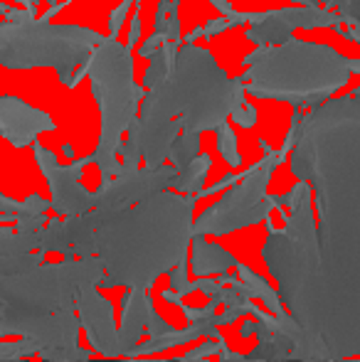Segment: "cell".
I'll use <instances>...</instances> for the list:
<instances>
[{"instance_id": "obj_1", "label": "cell", "mask_w": 360, "mask_h": 362, "mask_svg": "<svg viewBox=\"0 0 360 362\" xmlns=\"http://www.w3.org/2000/svg\"><path fill=\"white\" fill-rule=\"evenodd\" d=\"M308 119L336 146V163L291 156L298 180H313L318 195V284L301 330L308 360H341L360 355V89Z\"/></svg>"}, {"instance_id": "obj_2", "label": "cell", "mask_w": 360, "mask_h": 362, "mask_svg": "<svg viewBox=\"0 0 360 362\" xmlns=\"http://www.w3.org/2000/svg\"><path fill=\"white\" fill-rule=\"evenodd\" d=\"M87 74L94 86V96L101 106V136L99 146L91 153V163L101 168L104 182L119 170L116 153L121 148V136L129 131L131 121L139 116L144 86L131 79L129 47H121L116 37L104 40L94 47V57L87 62Z\"/></svg>"}, {"instance_id": "obj_3", "label": "cell", "mask_w": 360, "mask_h": 362, "mask_svg": "<svg viewBox=\"0 0 360 362\" xmlns=\"http://www.w3.org/2000/svg\"><path fill=\"white\" fill-rule=\"evenodd\" d=\"M77 308H79V325L87 330V338L94 345L96 353H101L104 358H119L121 355L119 330L114 325L111 305L96 291V284L82 286L77 291Z\"/></svg>"}, {"instance_id": "obj_4", "label": "cell", "mask_w": 360, "mask_h": 362, "mask_svg": "<svg viewBox=\"0 0 360 362\" xmlns=\"http://www.w3.org/2000/svg\"><path fill=\"white\" fill-rule=\"evenodd\" d=\"M54 124L45 111L20 99H0V136L13 146H28L42 131H52Z\"/></svg>"}, {"instance_id": "obj_5", "label": "cell", "mask_w": 360, "mask_h": 362, "mask_svg": "<svg viewBox=\"0 0 360 362\" xmlns=\"http://www.w3.org/2000/svg\"><path fill=\"white\" fill-rule=\"evenodd\" d=\"M151 305H153V300L146 296V288L134 286L131 293H126L124 313H121V328H119V348L121 355H126V358L139 345L141 330L146 328V315H149Z\"/></svg>"}, {"instance_id": "obj_6", "label": "cell", "mask_w": 360, "mask_h": 362, "mask_svg": "<svg viewBox=\"0 0 360 362\" xmlns=\"http://www.w3.org/2000/svg\"><path fill=\"white\" fill-rule=\"evenodd\" d=\"M237 267V259L220 244H210L205 234H192V269L197 276H210V274H225L227 269Z\"/></svg>"}, {"instance_id": "obj_7", "label": "cell", "mask_w": 360, "mask_h": 362, "mask_svg": "<svg viewBox=\"0 0 360 362\" xmlns=\"http://www.w3.org/2000/svg\"><path fill=\"white\" fill-rule=\"evenodd\" d=\"M195 156H200V131L180 129V134L175 136V141L170 144L168 160L173 163L178 170H182Z\"/></svg>"}, {"instance_id": "obj_8", "label": "cell", "mask_w": 360, "mask_h": 362, "mask_svg": "<svg viewBox=\"0 0 360 362\" xmlns=\"http://www.w3.org/2000/svg\"><path fill=\"white\" fill-rule=\"evenodd\" d=\"M207 170H210V158L195 156L185 168H182V170H178L173 185L178 187L180 192H192V195H195V192L202 187V182H205Z\"/></svg>"}, {"instance_id": "obj_9", "label": "cell", "mask_w": 360, "mask_h": 362, "mask_svg": "<svg viewBox=\"0 0 360 362\" xmlns=\"http://www.w3.org/2000/svg\"><path fill=\"white\" fill-rule=\"evenodd\" d=\"M217 148H220V156L225 158L230 165H242L240 151H237V139L232 134V129L227 126V121L222 126H217Z\"/></svg>"}, {"instance_id": "obj_10", "label": "cell", "mask_w": 360, "mask_h": 362, "mask_svg": "<svg viewBox=\"0 0 360 362\" xmlns=\"http://www.w3.org/2000/svg\"><path fill=\"white\" fill-rule=\"evenodd\" d=\"M131 3H141V0H121V3L111 10V15H109V37H116V35H119V30H121V25H124V18H126V13H129Z\"/></svg>"}, {"instance_id": "obj_11", "label": "cell", "mask_w": 360, "mask_h": 362, "mask_svg": "<svg viewBox=\"0 0 360 362\" xmlns=\"http://www.w3.org/2000/svg\"><path fill=\"white\" fill-rule=\"evenodd\" d=\"M146 330H149V335H163V333H170V325L166 323L163 318H161L158 313H156V308L151 305L149 308V315H146Z\"/></svg>"}, {"instance_id": "obj_12", "label": "cell", "mask_w": 360, "mask_h": 362, "mask_svg": "<svg viewBox=\"0 0 360 362\" xmlns=\"http://www.w3.org/2000/svg\"><path fill=\"white\" fill-rule=\"evenodd\" d=\"M225 350V340H207L205 345H200L197 350H192V353H187L185 355V360H202V358H207V355H212V353H222Z\"/></svg>"}, {"instance_id": "obj_13", "label": "cell", "mask_w": 360, "mask_h": 362, "mask_svg": "<svg viewBox=\"0 0 360 362\" xmlns=\"http://www.w3.org/2000/svg\"><path fill=\"white\" fill-rule=\"evenodd\" d=\"M166 42V35H161V33H156L151 40H146L144 42V47H141V57H146V59H151V54L156 52V49L161 47V45Z\"/></svg>"}, {"instance_id": "obj_14", "label": "cell", "mask_w": 360, "mask_h": 362, "mask_svg": "<svg viewBox=\"0 0 360 362\" xmlns=\"http://www.w3.org/2000/svg\"><path fill=\"white\" fill-rule=\"evenodd\" d=\"M139 35H141V15H134V20H131V33H129V45L126 47H134L136 42H139Z\"/></svg>"}, {"instance_id": "obj_15", "label": "cell", "mask_w": 360, "mask_h": 362, "mask_svg": "<svg viewBox=\"0 0 360 362\" xmlns=\"http://www.w3.org/2000/svg\"><path fill=\"white\" fill-rule=\"evenodd\" d=\"M252 330H255V323H252V320H247V323L242 325L240 335H242V338H250V335H252Z\"/></svg>"}]
</instances>
